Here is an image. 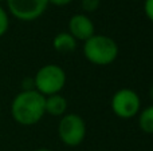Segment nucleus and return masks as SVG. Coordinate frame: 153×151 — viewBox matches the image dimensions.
<instances>
[{"mask_svg": "<svg viewBox=\"0 0 153 151\" xmlns=\"http://www.w3.org/2000/svg\"><path fill=\"white\" fill-rule=\"evenodd\" d=\"M46 96L36 90L22 91L11 103V115L13 120L22 126H32L38 123L46 114Z\"/></svg>", "mask_w": 153, "mask_h": 151, "instance_id": "f257e3e1", "label": "nucleus"}, {"mask_svg": "<svg viewBox=\"0 0 153 151\" xmlns=\"http://www.w3.org/2000/svg\"><path fill=\"white\" fill-rule=\"evenodd\" d=\"M86 59L97 66H108L116 60L118 55V45L111 37L105 35H93L83 44Z\"/></svg>", "mask_w": 153, "mask_h": 151, "instance_id": "f03ea898", "label": "nucleus"}, {"mask_svg": "<svg viewBox=\"0 0 153 151\" xmlns=\"http://www.w3.org/2000/svg\"><path fill=\"white\" fill-rule=\"evenodd\" d=\"M66 84V74L56 64H46L36 72L34 78V87L43 96L59 94Z\"/></svg>", "mask_w": 153, "mask_h": 151, "instance_id": "7ed1b4c3", "label": "nucleus"}, {"mask_svg": "<svg viewBox=\"0 0 153 151\" xmlns=\"http://www.w3.org/2000/svg\"><path fill=\"white\" fill-rule=\"evenodd\" d=\"M61 141L67 146H78L86 135V125L83 119L76 114H67L61 119L58 126Z\"/></svg>", "mask_w": 153, "mask_h": 151, "instance_id": "20e7f679", "label": "nucleus"}, {"mask_svg": "<svg viewBox=\"0 0 153 151\" xmlns=\"http://www.w3.org/2000/svg\"><path fill=\"white\" fill-rule=\"evenodd\" d=\"M10 13L22 21H32L45 13L48 0H5Z\"/></svg>", "mask_w": 153, "mask_h": 151, "instance_id": "39448f33", "label": "nucleus"}, {"mask_svg": "<svg viewBox=\"0 0 153 151\" xmlns=\"http://www.w3.org/2000/svg\"><path fill=\"white\" fill-rule=\"evenodd\" d=\"M141 100L137 92L129 88H122L114 94L111 99V110L118 118L130 119L138 112Z\"/></svg>", "mask_w": 153, "mask_h": 151, "instance_id": "423d86ee", "label": "nucleus"}, {"mask_svg": "<svg viewBox=\"0 0 153 151\" xmlns=\"http://www.w3.org/2000/svg\"><path fill=\"white\" fill-rule=\"evenodd\" d=\"M69 34L75 40H83V42H86L93 35H95L94 24L90 20V18H87L86 15L76 13L69 21Z\"/></svg>", "mask_w": 153, "mask_h": 151, "instance_id": "0eeeda50", "label": "nucleus"}, {"mask_svg": "<svg viewBox=\"0 0 153 151\" xmlns=\"http://www.w3.org/2000/svg\"><path fill=\"white\" fill-rule=\"evenodd\" d=\"M45 108L47 114L53 115V117H61L67 110V100L59 94L46 96Z\"/></svg>", "mask_w": 153, "mask_h": 151, "instance_id": "6e6552de", "label": "nucleus"}, {"mask_svg": "<svg viewBox=\"0 0 153 151\" xmlns=\"http://www.w3.org/2000/svg\"><path fill=\"white\" fill-rule=\"evenodd\" d=\"M53 45L55 48V51H58V52L69 54V52H73L76 48V40L69 32H61V34H58L54 37Z\"/></svg>", "mask_w": 153, "mask_h": 151, "instance_id": "1a4fd4ad", "label": "nucleus"}, {"mask_svg": "<svg viewBox=\"0 0 153 151\" xmlns=\"http://www.w3.org/2000/svg\"><path fill=\"white\" fill-rule=\"evenodd\" d=\"M138 126L144 133L153 134V104L146 107L138 118Z\"/></svg>", "mask_w": 153, "mask_h": 151, "instance_id": "9d476101", "label": "nucleus"}, {"mask_svg": "<svg viewBox=\"0 0 153 151\" xmlns=\"http://www.w3.org/2000/svg\"><path fill=\"white\" fill-rule=\"evenodd\" d=\"M8 27H10L8 13H7V11L0 5V37L5 35V32L8 31Z\"/></svg>", "mask_w": 153, "mask_h": 151, "instance_id": "9b49d317", "label": "nucleus"}, {"mask_svg": "<svg viewBox=\"0 0 153 151\" xmlns=\"http://www.w3.org/2000/svg\"><path fill=\"white\" fill-rule=\"evenodd\" d=\"M100 7V0H82V8L86 12H94Z\"/></svg>", "mask_w": 153, "mask_h": 151, "instance_id": "f8f14e48", "label": "nucleus"}, {"mask_svg": "<svg viewBox=\"0 0 153 151\" xmlns=\"http://www.w3.org/2000/svg\"><path fill=\"white\" fill-rule=\"evenodd\" d=\"M144 11H145V15L148 16V19L153 23V0H145Z\"/></svg>", "mask_w": 153, "mask_h": 151, "instance_id": "ddd939ff", "label": "nucleus"}, {"mask_svg": "<svg viewBox=\"0 0 153 151\" xmlns=\"http://www.w3.org/2000/svg\"><path fill=\"white\" fill-rule=\"evenodd\" d=\"M73 0H48V3H51V4L54 5H58V7H63V5H67L70 4Z\"/></svg>", "mask_w": 153, "mask_h": 151, "instance_id": "4468645a", "label": "nucleus"}, {"mask_svg": "<svg viewBox=\"0 0 153 151\" xmlns=\"http://www.w3.org/2000/svg\"><path fill=\"white\" fill-rule=\"evenodd\" d=\"M149 94H151V99L153 100V86L151 87V91H149Z\"/></svg>", "mask_w": 153, "mask_h": 151, "instance_id": "2eb2a0df", "label": "nucleus"}, {"mask_svg": "<svg viewBox=\"0 0 153 151\" xmlns=\"http://www.w3.org/2000/svg\"><path fill=\"white\" fill-rule=\"evenodd\" d=\"M35 151H51V150H48V149H38V150H35Z\"/></svg>", "mask_w": 153, "mask_h": 151, "instance_id": "dca6fc26", "label": "nucleus"}, {"mask_svg": "<svg viewBox=\"0 0 153 151\" xmlns=\"http://www.w3.org/2000/svg\"><path fill=\"white\" fill-rule=\"evenodd\" d=\"M1 1H4V0H0V3H1Z\"/></svg>", "mask_w": 153, "mask_h": 151, "instance_id": "f3484780", "label": "nucleus"}, {"mask_svg": "<svg viewBox=\"0 0 153 151\" xmlns=\"http://www.w3.org/2000/svg\"><path fill=\"white\" fill-rule=\"evenodd\" d=\"M0 114H1V108H0Z\"/></svg>", "mask_w": 153, "mask_h": 151, "instance_id": "a211bd4d", "label": "nucleus"}]
</instances>
